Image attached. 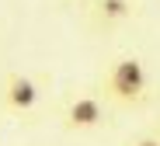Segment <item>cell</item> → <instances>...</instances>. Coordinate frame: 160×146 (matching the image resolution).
I'll return each instance as SVG.
<instances>
[{
	"instance_id": "5",
	"label": "cell",
	"mask_w": 160,
	"mask_h": 146,
	"mask_svg": "<svg viewBox=\"0 0 160 146\" xmlns=\"http://www.w3.org/2000/svg\"><path fill=\"white\" fill-rule=\"evenodd\" d=\"M125 146H160V136H139V139H129Z\"/></svg>"
},
{
	"instance_id": "2",
	"label": "cell",
	"mask_w": 160,
	"mask_h": 146,
	"mask_svg": "<svg viewBox=\"0 0 160 146\" xmlns=\"http://www.w3.org/2000/svg\"><path fill=\"white\" fill-rule=\"evenodd\" d=\"M0 98H4V108H7V111H14V115H28V111H35L38 101H42V83H38L35 77H28V73L14 70V73L4 77Z\"/></svg>"
},
{
	"instance_id": "4",
	"label": "cell",
	"mask_w": 160,
	"mask_h": 146,
	"mask_svg": "<svg viewBox=\"0 0 160 146\" xmlns=\"http://www.w3.org/2000/svg\"><path fill=\"white\" fill-rule=\"evenodd\" d=\"M87 14L98 28H115L136 14V0H91Z\"/></svg>"
},
{
	"instance_id": "3",
	"label": "cell",
	"mask_w": 160,
	"mask_h": 146,
	"mask_svg": "<svg viewBox=\"0 0 160 146\" xmlns=\"http://www.w3.org/2000/svg\"><path fill=\"white\" fill-rule=\"evenodd\" d=\"M104 122V98L101 94H77L66 108H63V129L70 132H91Z\"/></svg>"
},
{
	"instance_id": "1",
	"label": "cell",
	"mask_w": 160,
	"mask_h": 146,
	"mask_svg": "<svg viewBox=\"0 0 160 146\" xmlns=\"http://www.w3.org/2000/svg\"><path fill=\"white\" fill-rule=\"evenodd\" d=\"M101 98L122 104V108H136L150 98V73L139 56H115L101 77Z\"/></svg>"
}]
</instances>
